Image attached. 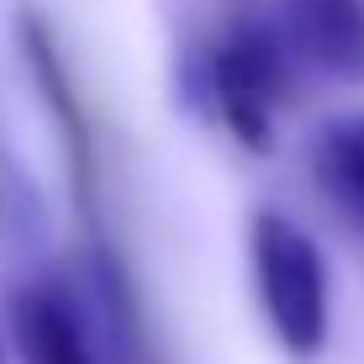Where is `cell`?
<instances>
[{
    "instance_id": "obj_1",
    "label": "cell",
    "mask_w": 364,
    "mask_h": 364,
    "mask_svg": "<svg viewBox=\"0 0 364 364\" xmlns=\"http://www.w3.org/2000/svg\"><path fill=\"white\" fill-rule=\"evenodd\" d=\"M248 248H254V280L274 338L291 354L311 359L328 343V269H322L317 243L296 222L259 211Z\"/></svg>"
},
{
    "instance_id": "obj_2",
    "label": "cell",
    "mask_w": 364,
    "mask_h": 364,
    "mask_svg": "<svg viewBox=\"0 0 364 364\" xmlns=\"http://www.w3.org/2000/svg\"><path fill=\"white\" fill-rule=\"evenodd\" d=\"M211 106L232 127L237 143L259 148L269 137L274 106L285 95V48L264 27H243L211 53Z\"/></svg>"
},
{
    "instance_id": "obj_3",
    "label": "cell",
    "mask_w": 364,
    "mask_h": 364,
    "mask_svg": "<svg viewBox=\"0 0 364 364\" xmlns=\"http://www.w3.org/2000/svg\"><path fill=\"white\" fill-rule=\"evenodd\" d=\"M274 37L322 74H364V0H280Z\"/></svg>"
},
{
    "instance_id": "obj_4",
    "label": "cell",
    "mask_w": 364,
    "mask_h": 364,
    "mask_svg": "<svg viewBox=\"0 0 364 364\" xmlns=\"http://www.w3.org/2000/svg\"><path fill=\"white\" fill-rule=\"evenodd\" d=\"M16 343L27 364H95L90 333H85L74 301L48 285H32L16 296Z\"/></svg>"
},
{
    "instance_id": "obj_5",
    "label": "cell",
    "mask_w": 364,
    "mask_h": 364,
    "mask_svg": "<svg viewBox=\"0 0 364 364\" xmlns=\"http://www.w3.org/2000/svg\"><path fill=\"white\" fill-rule=\"evenodd\" d=\"M317 185L343 217H354L364 228V117L338 122L317 143Z\"/></svg>"
}]
</instances>
